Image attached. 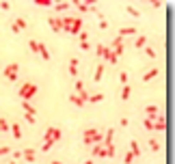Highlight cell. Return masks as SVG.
I'll use <instances>...</instances> for the list:
<instances>
[{
  "mask_svg": "<svg viewBox=\"0 0 175 164\" xmlns=\"http://www.w3.org/2000/svg\"><path fill=\"white\" fill-rule=\"evenodd\" d=\"M61 26H63V30H67L71 35H80L82 33V17H61Z\"/></svg>",
  "mask_w": 175,
  "mask_h": 164,
  "instance_id": "obj_1",
  "label": "cell"
},
{
  "mask_svg": "<svg viewBox=\"0 0 175 164\" xmlns=\"http://www.w3.org/2000/svg\"><path fill=\"white\" fill-rule=\"evenodd\" d=\"M58 138H61V130H58V127H48V130H45V136H44V145H41V149H44V151H48V149H50V147H52V145H54Z\"/></svg>",
  "mask_w": 175,
  "mask_h": 164,
  "instance_id": "obj_2",
  "label": "cell"
},
{
  "mask_svg": "<svg viewBox=\"0 0 175 164\" xmlns=\"http://www.w3.org/2000/svg\"><path fill=\"white\" fill-rule=\"evenodd\" d=\"M35 93H37V86H35L33 82H24V84L20 86V91H17V95L22 97V102H30Z\"/></svg>",
  "mask_w": 175,
  "mask_h": 164,
  "instance_id": "obj_3",
  "label": "cell"
},
{
  "mask_svg": "<svg viewBox=\"0 0 175 164\" xmlns=\"http://www.w3.org/2000/svg\"><path fill=\"white\" fill-rule=\"evenodd\" d=\"M82 138H85V145H99V143H102V134H99L95 127H89V130H85Z\"/></svg>",
  "mask_w": 175,
  "mask_h": 164,
  "instance_id": "obj_4",
  "label": "cell"
},
{
  "mask_svg": "<svg viewBox=\"0 0 175 164\" xmlns=\"http://www.w3.org/2000/svg\"><path fill=\"white\" fill-rule=\"evenodd\" d=\"M17 71H20V65L17 63H9L7 65V69H4V76H7V80H17Z\"/></svg>",
  "mask_w": 175,
  "mask_h": 164,
  "instance_id": "obj_5",
  "label": "cell"
},
{
  "mask_svg": "<svg viewBox=\"0 0 175 164\" xmlns=\"http://www.w3.org/2000/svg\"><path fill=\"white\" fill-rule=\"evenodd\" d=\"M95 50H97L95 54H97L99 58H104V61H108V56H110V48H108V45H102V43H99V45H97Z\"/></svg>",
  "mask_w": 175,
  "mask_h": 164,
  "instance_id": "obj_6",
  "label": "cell"
},
{
  "mask_svg": "<svg viewBox=\"0 0 175 164\" xmlns=\"http://www.w3.org/2000/svg\"><path fill=\"white\" fill-rule=\"evenodd\" d=\"M11 28H13V33L24 30V28H26V20H24V17H15V22L11 24Z\"/></svg>",
  "mask_w": 175,
  "mask_h": 164,
  "instance_id": "obj_7",
  "label": "cell"
},
{
  "mask_svg": "<svg viewBox=\"0 0 175 164\" xmlns=\"http://www.w3.org/2000/svg\"><path fill=\"white\" fill-rule=\"evenodd\" d=\"M48 24L56 30V33H63V26H61V17H48Z\"/></svg>",
  "mask_w": 175,
  "mask_h": 164,
  "instance_id": "obj_8",
  "label": "cell"
},
{
  "mask_svg": "<svg viewBox=\"0 0 175 164\" xmlns=\"http://www.w3.org/2000/svg\"><path fill=\"white\" fill-rule=\"evenodd\" d=\"M93 156H97V158H106V147L99 143V145H93Z\"/></svg>",
  "mask_w": 175,
  "mask_h": 164,
  "instance_id": "obj_9",
  "label": "cell"
},
{
  "mask_svg": "<svg viewBox=\"0 0 175 164\" xmlns=\"http://www.w3.org/2000/svg\"><path fill=\"white\" fill-rule=\"evenodd\" d=\"M35 156H37L35 149H24V151H22V158H24L26 162H35Z\"/></svg>",
  "mask_w": 175,
  "mask_h": 164,
  "instance_id": "obj_10",
  "label": "cell"
},
{
  "mask_svg": "<svg viewBox=\"0 0 175 164\" xmlns=\"http://www.w3.org/2000/svg\"><path fill=\"white\" fill-rule=\"evenodd\" d=\"M164 127H167V123H164V117H156V119H154V130L162 132Z\"/></svg>",
  "mask_w": 175,
  "mask_h": 164,
  "instance_id": "obj_11",
  "label": "cell"
},
{
  "mask_svg": "<svg viewBox=\"0 0 175 164\" xmlns=\"http://www.w3.org/2000/svg\"><path fill=\"white\" fill-rule=\"evenodd\" d=\"M130 153L134 156V158H138V156H140V145H138L136 140H130Z\"/></svg>",
  "mask_w": 175,
  "mask_h": 164,
  "instance_id": "obj_12",
  "label": "cell"
},
{
  "mask_svg": "<svg viewBox=\"0 0 175 164\" xmlns=\"http://www.w3.org/2000/svg\"><path fill=\"white\" fill-rule=\"evenodd\" d=\"M145 112H147V119H154V117L158 115V106H156V104H149V106L145 108Z\"/></svg>",
  "mask_w": 175,
  "mask_h": 164,
  "instance_id": "obj_13",
  "label": "cell"
},
{
  "mask_svg": "<svg viewBox=\"0 0 175 164\" xmlns=\"http://www.w3.org/2000/svg\"><path fill=\"white\" fill-rule=\"evenodd\" d=\"M69 74H71V76H78V58H76V56L69 61Z\"/></svg>",
  "mask_w": 175,
  "mask_h": 164,
  "instance_id": "obj_14",
  "label": "cell"
},
{
  "mask_svg": "<svg viewBox=\"0 0 175 164\" xmlns=\"http://www.w3.org/2000/svg\"><path fill=\"white\" fill-rule=\"evenodd\" d=\"M158 74H160V69H156V67H154V69H147V71L143 74V80H151V78H156Z\"/></svg>",
  "mask_w": 175,
  "mask_h": 164,
  "instance_id": "obj_15",
  "label": "cell"
},
{
  "mask_svg": "<svg viewBox=\"0 0 175 164\" xmlns=\"http://www.w3.org/2000/svg\"><path fill=\"white\" fill-rule=\"evenodd\" d=\"M11 132H13L15 140H20V138H22V125H20V123H13V125H11Z\"/></svg>",
  "mask_w": 175,
  "mask_h": 164,
  "instance_id": "obj_16",
  "label": "cell"
},
{
  "mask_svg": "<svg viewBox=\"0 0 175 164\" xmlns=\"http://www.w3.org/2000/svg\"><path fill=\"white\" fill-rule=\"evenodd\" d=\"M28 48H30L33 52H41L44 43H41V41H35V39H30V41H28Z\"/></svg>",
  "mask_w": 175,
  "mask_h": 164,
  "instance_id": "obj_17",
  "label": "cell"
},
{
  "mask_svg": "<svg viewBox=\"0 0 175 164\" xmlns=\"http://www.w3.org/2000/svg\"><path fill=\"white\" fill-rule=\"evenodd\" d=\"M22 108H24V112H28V115H37V110H35V106H33L30 102H22Z\"/></svg>",
  "mask_w": 175,
  "mask_h": 164,
  "instance_id": "obj_18",
  "label": "cell"
},
{
  "mask_svg": "<svg viewBox=\"0 0 175 164\" xmlns=\"http://www.w3.org/2000/svg\"><path fill=\"white\" fill-rule=\"evenodd\" d=\"M102 76H104V65H97V67H95V74H93V80L99 82V80H102Z\"/></svg>",
  "mask_w": 175,
  "mask_h": 164,
  "instance_id": "obj_19",
  "label": "cell"
},
{
  "mask_svg": "<svg viewBox=\"0 0 175 164\" xmlns=\"http://www.w3.org/2000/svg\"><path fill=\"white\" fill-rule=\"evenodd\" d=\"M136 33V28L134 26H123L121 30H119V37H126V35H134Z\"/></svg>",
  "mask_w": 175,
  "mask_h": 164,
  "instance_id": "obj_20",
  "label": "cell"
},
{
  "mask_svg": "<svg viewBox=\"0 0 175 164\" xmlns=\"http://www.w3.org/2000/svg\"><path fill=\"white\" fill-rule=\"evenodd\" d=\"M102 99H104V95H102V93H93V95H89V104H95V102H102Z\"/></svg>",
  "mask_w": 175,
  "mask_h": 164,
  "instance_id": "obj_21",
  "label": "cell"
},
{
  "mask_svg": "<svg viewBox=\"0 0 175 164\" xmlns=\"http://www.w3.org/2000/svg\"><path fill=\"white\" fill-rule=\"evenodd\" d=\"M69 99H71V104H76V106H85L82 97H80V95H76V93H74V95H69Z\"/></svg>",
  "mask_w": 175,
  "mask_h": 164,
  "instance_id": "obj_22",
  "label": "cell"
},
{
  "mask_svg": "<svg viewBox=\"0 0 175 164\" xmlns=\"http://www.w3.org/2000/svg\"><path fill=\"white\" fill-rule=\"evenodd\" d=\"M149 149H151V151H160V143H158V138H149Z\"/></svg>",
  "mask_w": 175,
  "mask_h": 164,
  "instance_id": "obj_23",
  "label": "cell"
},
{
  "mask_svg": "<svg viewBox=\"0 0 175 164\" xmlns=\"http://www.w3.org/2000/svg\"><path fill=\"white\" fill-rule=\"evenodd\" d=\"M130 93H132L130 84H123V89H121V99H128V97H130Z\"/></svg>",
  "mask_w": 175,
  "mask_h": 164,
  "instance_id": "obj_24",
  "label": "cell"
},
{
  "mask_svg": "<svg viewBox=\"0 0 175 164\" xmlns=\"http://www.w3.org/2000/svg\"><path fill=\"white\" fill-rule=\"evenodd\" d=\"M145 45H147V37H145V35H140V37L136 39V48H145Z\"/></svg>",
  "mask_w": 175,
  "mask_h": 164,
  "instance_id": "obj_25",
  "label": "cell"
},
{
  "mask_svg": "<svg viewBox=\"0 0 175 164\" xmlns=\"http://www.w3.org/2000/svg\"><path fill=\"white\" fill-rule=\"evenodd\" d=\"M82 91H85V82H82V80H76V95H80Z\"/></svg>",
  "mask_w": 175,
  "mask_h": 164,
  "instance_id": "obj_26",
  "label": "cell"
},
{
  "mask_svg": "<svg viewBox=\"0 0 175 164\" xmlns=\"http://www.w3.org/2000/svg\"><path fill=\"white\" fill-rule=\"evenodd\" d=\"M37 7H54L52 0H37Z\"/></svg>",
  "mask_w": 175,
  "mask_h": 164,
  "instance_id": "obj_27",
  "label": "cell"
},
{
  "mask_svg": "<svg viewBox=\"0 0 175 164\" xmlns=\"http://www.w3.org/2000/svg\"><path fill=\"white\" fill-rule=\"evenodd\" d=\"M54 9H58V11H65V9H69V2H58V4H54Z\"/></svg>",
  "mask_w": 175,
  "mask_h": 164,
  "instance_id": "obj_28",
  "label": "cell"
},
{
  "mask_svg": "<svg viewBox=\"0 0 175 164\" xmlns=\"http://www.w3.org/2000/svg\"><path fill=\"white\" fill-rule=\"evenodd\" d=\"M145 54H147L149 58H154V56H156V50H154V48H149V45H145Z\"/></svg>",
  "mask_w": 175,
  "mask_h": 164,
  "instance_id": "obj_29",
  "label": "cell"
},
{
  "mask_svg": "<svg viewBox=\"0 0 175 164\" xmlns=\"http://www.w3.org/2000/svg\"><path fill=\"white\" fill-rule=\"evenodd\" d=\"M115 156V145H108L106 147V158H113Z\"/></svg>",
  "mask_w": 175,
  "mask_h": 164,
  "instance_id": "obj_30",
  "label": "cell"
},
{
  "mask_svg": "<svg viewBox=\"0 0 175 164\" xmlns=\"http://www.w3.org/2000/svg\"><path fill=\"white\" fill-rule=\"evenodd\" d=\"M39 54H41V58H44V61H50V52H48V48H41V52H39Z\"/></svg>",
  "mask_w": 175,
  "mask_h": 164,
  "instance_id": "obj_31",
  "label": "cell"
},
{
  "mask_svg": "<svg viewBox=\"0 0 175 164\" xmlns=\"http://www.w3.org/2000/svg\"><path fill=\"white\" fill-rule=\"evenodd\" d=\"M126 11H128L130 15H134V17H138V11H136V9H134L132 4H128V7H126Z\"/></svg>",
  "mask_w": 175,
  "mask_h": 164,
  "instance_id": "obj_32",
  "label": "cell"
},
{
  "mask_svg": "<svg viewBox=\"0 0 175 164\" xmlns=\"http://www.w3.org/2000/svg\"><path fill=\"white\" fill-rule=\"evenodd\" d=\"M24 121H26V123H35V115H28V112H24Z\"/></svg>",
  "mask_w": 175,
  "mask_h": 164,
  "instance_id": "obj_33",
  "label": "cell"
},
{
  "mask_svg": "<svg viewBox=\"0 0 175 164\" xmlns=\"http://www.w3.org/2000/svg\"><path fill=\"white\" fill-rule=\"evenodd\" d=\"M145 130H154V119H145Z\"/></svg>",
  "mask_w": 175,
  "mask_h": 164,
  "instance_id": "obj_34",
  "label": "cell"
},
{
  "mask_svg": "<svg viewBox=\"0 0 175 164\" xmlns=\"http://www.w3.org/2000/svg\"><path fill=\"white\" fill-rule=\"evenodd\" d=\"M7 153H11V147H9V145L0 147V156H7Z\"/></svg>",
  "mask_w": 175,
  "mask_h": 164,
  "instance_id": "obj_35",
  "label": "cell"
},
{
  "mask_svg": "<svg viewBox=\"0 0 175 164\" xmlns=\"http://www.w3.org/2000/svg\"><path fill=\"white\" fill-rule=\"evenodd\" d=\"M123 162H126V164H132V162H134V156H132L130 151L126 153V158H123Z\"/></svg>",
  "mask_w": 175,
  "mask_h": 164,
  "instance_id": "obj_36",
  "label": "cell"
},
{
  "mask_svg": "<svg viewBox=\"0 0 175 164\" xmlns=\"http://www.w3.org/2000/svg\"><path fill=\"white\" fill-rule=\"evenodd\" d=\"M7 130H9V123L4 119H0V132H7Z\"/></svg>",
  "mask_w": 175,
  "mask_h": 164,
  "instance_id": "obj_37",
  "label": "cell"
},
{
  "mask_svg": "<svg viewBox=\"0 0 175 164\" xmlns=\"http://www.w3.org/2000/svg\"><path fill=\"white\" fill-rule=\"evenodd\" d=\"M119 80L123 82V84H128V74H126V71H121V74H119Z\"/></svg>",
  "mask_w": 175,
  "mask_h": 164,
  "instance_id": "obj_38",
  "label": "cell"
},
{
  "mask_svg": "<svg viewBox=\"0 0 175 164\" xmlns=\"http://www.w3.org/2000/svg\"><path fill=\"white\" fill-rule=\"evenodd\" d=\"M78 39H80V43H82V41H89V35H87V33H85V30H82V33L78 35Z\"/></svg>",
  "mask_w": 175,
  "mask_h": 164,
  "instance_id": "obj_39",
  "label": "cell"
},
{
  "mask_svg": "<svg viewBox=\"0 0 175 164\" xmlns=\"http://www.w3.org/2000/svg\"><path fill=\"white\" fill-rule=\"evenodd\" d=\"M99 28L106 30V28H108V22H106V20H99Z\"/></svg>",
  "mask_w": 175,
  "mask_h": 164,
  "instance_id": "obj_40",
  "label": "cell"
},
{
  "mask_svg": "<svg viewBox=\"0 0 175 164\" xmlns=\"http://www.w3.org/2000/svg\"><path fill=\"white\" fill-rule=\"evenodd\" d=\"M80 48H82V50H91V43H89V41H82Z\"/></svg>",
  "mask_w": 175,
  "mask_h": 164,
  "instance_id": "obj_41",
  "label": "cell"
},
{
  "mask_svg": "<svg viewBox=\"0 0 175 164\" xmlns=\"http://www.w3.org/2000/svg\"><path fill=\"white\" fill-rule=\"evenodd\" d=\"M128 125H130V119L123 117V119H121V127H128Z\"/></svg>",
  "mask_w": 175,
  "mask_h": 164,
  "instance_id": "obj_42",
  "label": "cell"
},
{
  "mask_svg": "<svg viewBox=\"0 0 175 164\" xmlns=\"http://www.w3.org/2000/svg\"><path fill=\"white\" fill-rule=\"evenodd\" d=\"M50 164H61V162H58V160H52V162H50Z\"/></svg>",
  "mask_w": 175,
  "mask_h": 164,
  "instance_id": "obj_43",
  "label": "cell"
},
{
  "mask_svg": "<svg viewBox=\"0 0 175 164\" xmlns=\"http://www.w3.org/2000/svg\"><path fill=\"white\" fill-rule=\"evenodd\" d=\"M85 164H93V160H87V162H85Z\"/></svg>",
  "mask_w": 175,
  "mask_h": 164,
  "instance_id": "obj_44",
  "label": "cell"
},
{
  "mask_svg": "<svg viewBox=\"0 0 175 164\" xmlns=\"http://www.w3.org/2000/svg\"><path fill=\"white\" fill-rule=\"evenodd\" d=\"M9 164H15V160H13V162H9Z\"/></svg>",
  "mask_w": 175,
  "mask_h": 164,
  "instance_id": "obj_45",
  "label": "cell"
}]
</instances>
